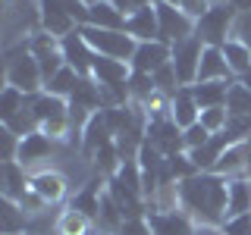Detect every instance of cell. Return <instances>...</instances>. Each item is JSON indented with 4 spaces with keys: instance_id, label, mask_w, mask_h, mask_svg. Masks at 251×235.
Masks as SVG:
<instances>
[{
    "instance_id": "1",
    "label": "cell",
    "mask_w": 251,
    "mask_h": 235,
    "mask_svg": "<svg viewBox=\"0 0 251 235\" xmlns=\"http://www.w3.org/2000/svg\"><path fill=\"white\" fill-rule=\"evenodd\" d=\"M226 201H229V179L217 172H195L179 182V207L198 226H223Z\"/></svg>"
},
{
    "instance_id": "2",
    "label": "cell",
    "mask_w": 251,
    "mask_h": 235,
    "mask_svg": "<svg viewBox=\"0 0 251 235\" xmlns=\"http://www.w3.org/2000/svg\"><path fill=\"white\" fill-rule=\"evenodd\" d=\"M6 85L19 88L22 94H41L44 91L41 66H38V60H35L28 44L6 47Z\"/></svg>"
},
{
    "instance_id": "3",
    "label": "cell",
    "mask_w": 251,
    "mask_h": 235,
    "mask_svg": "<svg viewBox=\"0 0 251 235\" xmlns=\"http://www.w3.org/2000/svg\"><path fill=\"white\" fill-rule=\"evenodd\" d=\"M78 35L85 38V44L91 47L98 57H110V60H126L129 63L135 57L138 41L129 35V31H107V28H94V25H78Z\"/></svg>"
},
{
    "instance_id": "4",
    "label": "cell",
    "mask_w": 251,
    "mask_h": 235,
    "mask_svg": "<svg viewBox=\"0 0 251 235\" xmlns=\"http://www.w3.org/2000/svg\"><path fill=\"white\" fill-rule=\"evenodd\" d=\"M235 19H239V13L232 10L229 0H226V3H214L198 22H195V35L201 38L204 47H223L235 31Z\"/></svg>"
},
{
    "instance_id": "5",
    "label": "cell",
    "mask_w": 251,
    "mask_h": 235,
    "mask_svg": "<svg viewBox=\"0 0 251 235\" xmlns=\"http://www.w3.org/2000/svg\"><path fill=\"white\" fill-rule=\"evenodd\" d=\"M157 10V22H160V41L163 44H179L185 38L195 35V19L185 10H179L176 3H167V0H154Z\"/></svg>"
},
{
    "instance_id": "6",
    "label": "cell",
    "mask_w": 251,
    "mask_h": 235,
    "mask_svg": "<svg viewBox=\"0 0 251 235\" xmlns=\"http://www.w3.org/2000/svg\"><path fill=\"white\" fill-rule=\"evenodd\" d=\"M201 53H204V44L198 35L185 38V41L173 44V69H176V78L182 88H192L198 82V66H201Z\"/></svg>"
},
{
    "instance_id": "7",
    "label": "cell",
    "mask_w": 251,
    "mask_h": 235,
    "mask_svg": "<svg viewBox=\"0 0 251 235\" xmlns=\"http://www.w3.org/2000/svg\"><path fill=\"white\" fill-rule=\"evenodd\" d=\"M28 47H31V53H35L38 66H41L44 85L50 82V78L57 75L63 66H66V57H63V47H60V38L47 35V31H38V35L28 41Z\"/></svg>"
},
{
    "instance_id": "8",
    "label": "cell",
    "mask_w": 251,
    "mask_h": 235,
    "mask_svg": "<svg viewBox=\"0 0 251 235\" xmlns=\"http://www.w3.org/2000/svg\"><path fill=\"white\" fill-rule=\"evenodd\" d=\"M69 188H73L69 176L63 169H57V166H41V169L31 172V191H38L50 207L60 204V201H66Z\"/></svg>"
},
{
    "instance_id": "9",
    "label": "cell",
    "mask_w": 251,
    "mask_h": 235,
    "mask_svg": "<svg viewBox=\"0 0 251 235\" xmlns=\"http://www.w3.org/2000/svg\"><path fill=\"white\" fill-rule=\"evenodd\" d=\"M148 141H151L163 157L185 154V132L179 129L170 116H163V119H148Z\"/></svg>"
},
{
    "instance_id": "10",
    "label": "cell",
    "mask_w": 251,
    "mask_h": 235,
    "mask_svg": "<svg viewBox=\"0 0 251 235\" xmlns=\"http://www.w3.org/2000/svg\"><path fill=\"white\" fill-rule=\"evenodd\" d=\"M148 223L154 235H195L198 223L185 210H148Z\"/></svg>"
},
{
    "instance_id": "11",
    "label": "cell",
    "mask_w": 251,
    "mask_h": 235,
    "mask_svg": "<svg viewBox=\"0 0 251 235\" xmlns=\"http://www.w3.org/2000/svg\"><path fill=\"white\" fill-rule=\"evenodd\" d=\"M173 60V47L163 44V41H138L135 47V57L129 60L132 72H145V75H154L160 66H167Z\"/></svg>"
},
{
    "instance_id": "12",
    "label": "cell",
    "mask_w": 251,
    "mask_h": 235,
    "mask_svg": "<svg viewBox=\"0 0 251 235\" xmlns=\"http://www.w3.org/2000/svg\"><path fill=\"white\" fill-rule=\"evenodd\" d=\"M60 47H63V57H66V66H73L82 78H91V69H94V57L98 53L91 50L88 44H85V38L78 35V28L73 31V35H66L60 41Z\"/></svg>"
},
{
    "instance_id": "13",
    "label": "cell",
    "mask_w": 251,
    "mask_h": 235,
    "mask_svg": "<svg viewBox=\"0 0 251 235\" xmlns=\"http://www.w3.org/2000/svg\"><path fill=\"white\" fill-rule=\"evenodd\" d=\"M248 154H251V141H239V144H229L223 151V157L217 160L214 172L223 179H239L248 176Z\"/></svg>"
},
{
    "instance_id": "14",
    "label": "cell",
    "mask_w": 251,
    "mask_h": 235,
    "mask_svg": "<svg viewBox=\"0 0 251 235\" xmlns=\"http://www.w3.org/2000/svg\"><path fill=\"white\" fill-rule=\"evenodd\" d=\"M170 119L176 122L182 132L192 129V125L201 119V107H198V100H195L192 88H179L176 94H173V100H170Z\"/></svg>"
},
{
    "instance_id": "15",
    "label": "cell",
    "mask_w": 251,
    "mask_h": 235,
    "mask_svg": "<svg viewBox=\"0 0 251 235\" xmlns=\"http://www.w3.org/2000/svg\"><path fill=\"white\" fill-rule=\"evenodd\" d=\"M126 31H129L135 41H160V22H157L154 0H151L148 6H141L138 13L129 16V22H126Z\"/></svg>"
},
{
    "instance_id": "16",
    "label": "cell",
    "mask_w": 251,
    "mask_h": 235,
    "mask_svg": "<svg viewBox=\"0 0 251 235\" xmlns=\"http://www.w3.org/2000/svg\"><path fill=\"white\" fill-rule=\"evenodd\" d=\"M229 144H232L229 135H226V132H217V135L210 138L207 144H201V147H195V151H188V157H192V163H195V169H198V172H214L217 160L223 157V151H226Z\"/></svg>"
},
{
    "instance_id": "17",
    "label": "cell",
    "mask_w": 251,
    "mask_h": 235,
    "mask_svg": "<svg viewBox=\"0 0 251 235\" xmlns=\"http://www.w3.org/2000/svg\"><path fill=\"white\" fill-rule=\"evenodd\" d=\"M198 82H235L220 47H204L201 66H198Z\"/></svg>"
},
{
    "instance_id": "18",
    "label": "cell",
    "mask_w": 251,
    "mask_h": 235,
    "mask_svg": "<svg viewBox=\"0 0 251 235\" xmlns=\"http://www.w3.org/2000/svg\"><path fill=\"white\" fill-rule=\"evenodd\" d=\"M91 78L98 85H129L132 66L126 60H110V57H94Z\"/></svg>"
},
{
    "instance_id": "19",
    "label": "cell",
    "mask_w": 251,
    "mask_h": 235,
    "mask_svg": "<svg viewBox=\"0 0 251 235\" xmlns=\"http://www.w3.org/2000/svg\"><path fill=\"white\" fill-rule=\"evenodd\" d=\"M53 235H104V232H100L98 219H91L88 213H82L75 207H66L57 219V232Z\"/></svg>"
},
{
    "instance_id": "20",
    "label": "cell",
    "mask_w": 251,
    "mask_h": 235,
    "mask_svg": "<svg viewBox=\"0 0 251 235\" xmlns=\"http://www.w3.org/2000/svg\"><path fill=\"white\" fill-rule=\"evenodd\" d=\"M126 22H129V16H126L123 10H116L110 0H98V3L88 6V25H94V28L126 31Z\"/></svg>"
},
{
    "instance_id": "21",
    "label": "cell",
    "mask_w": 251,
    "mask_h": 235,
    "mask_svg": "<svg viewBox=\"0 0 251 235\" xmlns=\"http://www.w3.org/2000/svg\"><path fill=\"white\" fill-rule=\"evenodd\" d=\"M31 113H35L38 125L50 122V119H63V116H69V100H63V97H57V94H50V91L31 94Z\"/></svg>"
},
{
    "instance_id": "22",
    "label": "cell",
    "mask_w": 251,
    "mask_h": 235,
    "mask_svg": "<svg viewBox=\"0 0 251 235\" xmlns=\"http://www.w3.org/2000/svg\"><path fill=\"white\" fill-rule=\"evenodd\" d=\"M28 188H31V172L22 166L19 160L3 163V198L6 201H22V194H25Z\"/></svg>"
},
{
    "instance_id": "23",
    "label": "cell",
    "mask_w": 251,
    "mask_h": 235,
    "mask_svg": "<svg viewBox=\"0 0 251 235\" xmlns=\"http://www.w3.org/2000/svg\"><path fill=\"white\" fill-rule=\"evenodd\" d=\"M251 213V176L229 179V201H226V219Z\"/></svg>"
},
{
    "instance_id": "24",
    "label": "cell",
    "mask_w": 251,
    "mask_h": 235,
    "mask_svg": "<svg viewBox=\"0 0 251 235\" xmlns=\"http://www.w3.org/2000/svg\"><path fill=\"white\" fill-rule=\"evenodd\" d=\"M229 85L232 82H195L192 85V94H195V100H198L201 110H207V107H226Z\"/></svg>"
},
{
    "instance_id": "25",
    "label": "cell",
    "mask_w": 251,
    "mask_h": 235,
    "mask_svg": "<svg viewBox=\"0 0 251 235\" xmlns=\"http://www.w3.org/2000/svg\"><path fill=\"white\" fill-rule=\"evenodd\" d=\"M223 57H226V63H229V72H232V78H242L251 69V47L245 44V41H239V38H229L223 47Z\"/></svg>"
},
{
    "instance_id": "26",
    "label": "cell",
    "mask_w": 251,
    "mask_h": 235,
    "mask_svg": "<svg viewBox=\"0 0 251 235\" xmlns=\"http://www.w3.org/2000/svg\"><path fill=\"white\" fill-rule=\"evenodd\" d=\"M0 216H3V223H0V232L3 235H25L28 232V216H25V210L19 207V201H6L3 198Z\"/></svg>"
},
{
    "instance_id": "27",
    "label": "cell",
    "mask_w": 251,
    "mask_h": 235,
    "mask_svg": "<svg viewBox=\"0 0 251 235\" xmlns=\"http://www.w3.org/2000/svg\"><path fill=\"white\" fill-rule=\"evenodd\" d=\"M78 85H82V75H78L73 66H63L60 72L44 85V91L57 94V97H63V100H73V94L78 91Z\"/></svg>"
},
{
    "instance_id": "28",
    "label": "cell",
    "mask_w": 251,
    "mask_h": 235,
    "mask_svg": "<svg viewBox=\"0 0 251 235\" xmlns=\"http://www.w3.org/2000/svg\"><path fill=\"white\" fill-rule=\"evenodd\" d=\"M25 104H28V94H22L19 88L6 85L3 94H0V119H3V125H6V122H13L16 116L25 110Z\"/></svg>"
},
{
    "instance_id": "29",
    "label": "cell",
    "mask_w": 251,
    "mask_h": 235,
    "mask_svg": "<svg viewBox=\"0 0 251 235\" xmlns=\"http://www.w3.org/2000/svg\"><path fill=\"white\" fill-rule=\"evenodd\" d=\"M226 110H229V116H248V119H251V91L242 82H232L229 85Z\"/></svg>"
},
{
    "instance_id": "30",
    "label": "cell",
    "mask_w": 251,
    "mask_h": 235,
    "mask_svg": "<svg viewBox=\"0 0 251 235\" xmlns=\"http://www.w3.org/2000/svg\"><path fill=\"white\" fill-rule=\"evenodd\" d=\"M198 122L210 132V135H217V132H223L226 122H229V110H226V107H207V110H201Z\"/></svg>"
},
{
    "instance_id": "31",
    "label": "cell",
    "mask_w": 251,
    "mask_h": 235,
    "mask_svg": "<svg viewBox=\"0 0 251 235\" xmlns=\"http://www.w3.org/2000/svg\"><path fill=\"white\" fill-rule=\"evenodd\" d=\"M0 141H3V163H13L19 160V144H22V135H16L13 129H0Z\"/></svg>"
},
{
    "instance_id": "32",
    "label": "cell",
    "mask_w": 251,
    "mask_h": 235,
    "mask_svg": "<svg viewBox=\"0 0 251 235\" xmlns=\"http://www.w3.org/2000/svg\"><path fill=\"white\" fill-rule=\"evenodd\" d=\"M214 138L207 129H204L201 122H195L192 129H185V151H195V147H201V144H207V141Z\"/></svg>"
},
{
    "instance_id": "33",
    "label": "cell",
    "mask_w": 251,
    "mask_h": 235,
    "mask_svg": "<svg viewBox=\"0 0 251 235\" xmlns=\"http://www.w3.org/2000/svg\"><path fill=\"white\" fill-rule=\"evenodd\" d=\"M223 235H251V213H245V216H229L223 226Z\"/></svg>"
},
{
    "instance_id": "34",
    "label": "cell",
    "mask_w": 251,
    "mask_h": 235,
    "mask_svg": "<svg viewBox=\"0 0 251 235\" xmlns=\"http://www.w3.org/2000/svg\"><path fill=\"white\" fill-rule=\"evenodd\" d=\"M116 235H154L151 232V223H148V216H135V219H126L123 229Z\"/></svg>"
},
{
    "instance_id": "35",
    "label": "cell",
    "mask_w": 251,
    "mask_h": 235,
    "mask_svg": "<svg viewBox=\"0 0 251 235\" xmlns=\"http://www.w3.org/2000/svg\"><path fill=\"white\" fill-rule=\"evenodd\" d=\"M210 6H214V3H210V0H179V10H185V13L192 16L195 22H198L201 16L210 10Z\"/></svg>"
},
{
    "instance_id": "36",
    "label": "cell",
    "mask_w": 251,
    "mask_h": 235,
    "mask_svg": "<svg viewBox=\"0 0 251 235\" xmlns=\"http://www.w3.org/2000/svg\"><path fill=\"white\" fill-rule=\"evenodd\" d=\"M232 38H239V41H245L251 47V13H239V19H235V31Z\"/></svg>"
},
{
    "instance_id": "37",
    "label": "cell",
    "mask_w": 251,
    "mask_h": 235,
    "mask_svg": "<svg viewBox=\"0 0 251 235\" xmlns=\"http://www.w3.org/2000/svg\"><path fill=\"white\" fill-rule=\"evenodd\" d=\"M110 3H113L116 10H123L126 16H132V13H138L141 6H148L151 0H110Z\"/></svg>"
},
{
    "instance_id": "38",
    "label": "cell",
    "mask_w": 251,
    "mask_h": 235,
    "mask_svg": "<svg viewBox=\"0 0 251 235\" xmlns=\"http://www.w3.org/2000/svg\"><path fill=\"white\" fill-rule=\"evenodd\" d=\"M195 235H223V229H220V226H198Z\"/></svg>"
},
{
    "instance_id": "39",
    "label": "cell",
    "mask_w": 251,
    "mask_h": 235,
    "mask_svg": "<svg viewBox=\"0 0 251 235\" xmlns=\"http://www.w3.org/2000/svg\"><path fill=\"white\" fill-rule=\"evenodd\" d=\"M235 13H251V0H229Z\"/></svg>"
},
{
    "instance_id": "40",
    "label": "cell",
    "mask_w": 251,
    "mask_h": 235,
    "mask_svg": "<svg viewBox=\"0 0 251 235\" xmlns=\"http://www.w3.org/2000/svg\"><path fill=\"white\" fill-rule=\"evenodd\" d=\"M235 82H242V85H245V88L251 91V69H248V72H245V75H242V78H235Z\"/></svg>"
},
{
    "instance_id": "41",
    "label": "cell",
    "mask_w": 251,
    "mask_h": 235,
    "mask_svg": "<svg viewBox=\"0 0 251 235\" xmlns=\"http://www.w3.org/2000/svg\"><path fill=\"white\" fill-rule=\"evenodd\" d=\"M82 3H85V6H91V3H98V0H82Z\"/></svg>"
},
{
    "instance_id": "42",
    "label": "cell",
    "mask_w": 251,
    "mask_h": 235,
    "mask_svg": "<svg viewBox=\"0 0 251 235\" xmlns=\"http://www.w3.org/2000/svg\"><path fill=\"white\" fill-rule=\"evenodd\" d=\"M104 235H107V232H104Z\"/></svg>"
}]
</instances>
